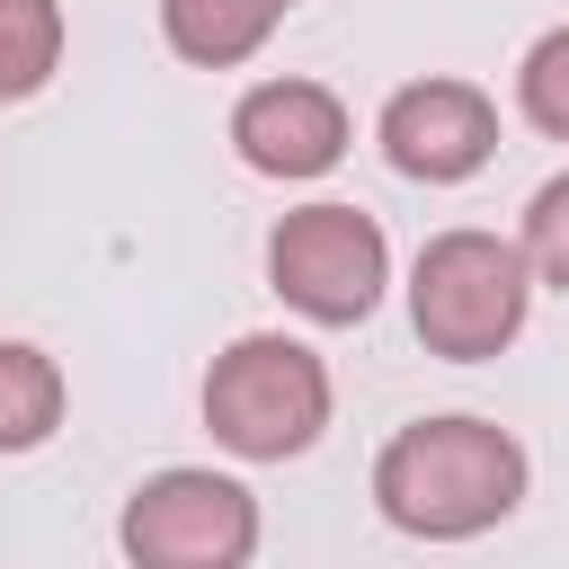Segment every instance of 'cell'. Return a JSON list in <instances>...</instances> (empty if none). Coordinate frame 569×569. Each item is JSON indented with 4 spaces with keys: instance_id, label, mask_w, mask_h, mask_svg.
Masks as SVG:
<instances>
[{
    "instance_id": "6da1fadb",
    "label": "cell",
    "mask_w": 569,
    "mask_h": 569,
    "mask_svg": "<svg viewBox=\"0 0 569 569\" xmlns=\"http://www.w3.org/2000/svg\"><path fill=\"white\" fill-rule=\"evenodd\" d=\"M373 507L418 542H471L525 507V445L498 418H418L373 453Z\"/></svg>"
},
{
    "instance_id": "7a4b0ae2",
    "label": "cell",
    "mask_w": 569,
    "mask_h": 569,
    "mask_svg": "<svg viewBox=\"0 0 569 569\" xmlns=\"http://www.w3.org/2000/svg\"><path fill=\"white\" fill-rule=\"evenodd\" d=\"M204 427L240 462H293L329 427V365L284 329H249L204 373Z\"/></svg>"
},
{
    "instance_id": "3957f363",
    "label": "cell",
    "mask_w": 569,
    "mask_h": 569,
    "mask_svg": "<svg viewBox=\"0 0 569 569\" xmlns=\"http://www.w3.org/2000/svg\"><path fill=\"white\" fill-rule=\"evenodd\" d=\"M525 311H533V267L498 231H471V222L436 231L409 267V320H418L427 356H453V365L507 356Z\"/></svg>"
},
{
    "instance_id": "277c9868",
    "label": "cell",
    "mask_w": 569,
    "mask_h": 569,
    "mask_svg": "<svg viewBox=\"0 0 569 569\" xmlns=\"http://www.w3.org/2000/svg\"><path fill=\"white\" fill-rule=\"evenodd\" d=\"M267 284H276L302 320L356 329V320L382 302V284H391V240H382V222L356 213V204H302V213H284V222L267 231Z\"/></svg>"
},
{
    "instance_id": "5b68a950",
    "label": "cell",
    "mask_w": 569,
    "mask_h": 569,
    "mask_svg": "<svg viewBox=\"0 0 569 569\" xmlns=\"http://www.w3.org/2000/svg\"><path fill=\"white\" fill-rule=\"evenodd\" d=\"M116 542H124L142 569H240V560L258 551V498H249L231 471L169 462V471H151V480L124 498Z\"/></svg>"
},
{
    "instance_id": "8992f818",
    "label": "cell",
    "mask_w": 569,
    "mask_h": 569,
    "mask_svg": "<svg viewBox=\"0 0 569 569\" xmlns=\"http://www.w3.org/2000/svg\"><path fill=\"white\" fill-rule=\"evenodd\" d=\"M382 160L418 187H462L498 151V107L471 80H409L382 98Z\"/></svg>"
},
{
    "instance_id": "52a82bcc",
    "label": "cell",
    "mask_w": 569,
    "mask_h": 569,
    "mask_svg": "<svg viewBox=\"0 0 569 569\" xmlns=\"http://www.w3.org/2000/svg\"><path fill=\"white\" fill-rule=\"evenodd\" d=\"M231 151L258 178H320L347 160V107L320 80H258L231 107Z\"/></svg>"
},
{
    "instance_id": "ba28073f",
    "label": "cell",
    "mask_w": 569,
    "mask_h": 569,
    "mask_svg": "<svg viewBox=\"0 0 569 569\" xmlns=\"http://www.w3.org/2000/svg\"><path fill=\"white\" fill-rule=\"evenodd\" d=\"M293 0H160V36L178 62H204V71H231L249 62L276 27H284Z\"/></svg>"
},
{
    "instance_id": "9c48e42d",
    "label": "cell",
    "mask_w": 569,
    "mask_h": 569,
    "mask_svg": "<svg viewBox=\"0 0 569 569\" xmlns=\"http://www.w3.org/2000/svg\"><path fill=\"white\" fill-rule=\"evenodd\" d=\"M62 365L27 338H0V453H36L62 427Z\"/></svg>"
},
{
    "instance_id": "30bf717a",
    "label": "cell",
    "mask_w": 569,
    "mask_h": 569,
    "mask_svg": "<svg viewBox=\"0 0 569 569\" xmlns=\"http://www.w3.org/2000/svg\"><path fill=\"white\" fill-rule=\"evenodd\" d=\"M62 71V0H0V107Z\"/></svg>"
},
{
    "instance_id": "8fae6325",
    "label": "cell",
    "mask_w": 569,
    "mask_h": 569,
    "mask_svg": "<svg viewBox=\"0 0 569 569\" xmlns=\"http://www.w3.org/2000/svg\"><path fill=\"white\" fill-rule=\"evenodd\" d=\"M516 107H525L542 133L569 142V27H551V36L525 44V62H516Z\"/></svg>"
},
{
    "instance_id": "7c38bea8",
    "label": "cell",
    "mask_w": 569,
    "mask_h": 569,
    "mask_svg": "<svg viewBox=\"0 0 569 569\" xmlns=\"http://www.w3.org/2000/svg\"><path fill=\"white\" fill-rule=\"evenodd\" d=\"M516 249H525L533 284H560V293H569V169L533 187V204H525V240H516Z\"/></svg>"
}]
</instances>
